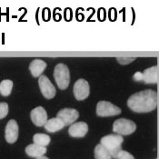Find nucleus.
I'll return each instance as SVG.
<instances>
[{
    "label": "nucleus",
    "instance_id": "39448f33",
    "mask_svg": "<svg viewBox=\"0 0 159 159\" xmlns=\"http://www.w3.org/2000/svg\"><path fill=\"white\" fill-rule=\"evenodd\" d=\"M121 109L107 101H99L97 106V114L98 116H113L119 115Z\"/></svg>",
    "mask_w": 159,
    "mask_h": 159
},
{
    "label": "nucleus",
    "instance_id": "f8f14e48",
    "mask_svg": "<svg viewBox=\"0 0 159 159\" xmlns=\"http://www.w3.org/2000/svg\"><path fill=\"white\" fill-rule=\"evenodd\" d=\"M47 67V63L42 59H35L30 63L29 70L34 77H40L42 73Z\"/></svg>",
    "mask_w": 159,
    "mask_h": 159
},
{
    "label": "nucleus",
    "instance_id": "412c9836",
    "mask_svg": "<svg viewBox=\"0 0 159 159\" xmlns=\"http://www.w3.org/2000/svg\"><path fill=\"white\" fill-rule=\"evenodd\" d=\"M135 58H126V57H120V58H117V61L119 63H121L122 65H126L130 62L134 61Z\"/></svg>",
    "mask_w": 159,
    "mask_h": 159
},
{
    "label": "nucleus",
    "instance_id": "aec40b11",
    "mask_svg": "<svg viewBox=\"0 0 159 159\" xmlns=\"http://www.w3.org/2000/svg\"><path fill=\"white\" fill-rule=\"evenodd\" d=\"M116 159H135V158H134V157H133L130 153H128L127 151L121 150V151L118 153V155H117V157H116Z\"/></svg>",
    "mask_w": 159,
    "mask_h": 159
},
{
    "label": "nucleus",
    "instance_id": "6ab92c4d",
    "mask_svg": "<svg viewBox=\"0 0 159 159\" xmlns=\"http://www.w3.org/2000/svg\"><path fill=\"white\" fill-rule=\"evenodd\" d=\"M8 114V105L7 103H0V119L5 118Z\"/></svg>",
    "mask_w": 159,
    "mask_h": 159
},
{
    "label": "nucleus",
    "instance_id": "f257e3e1",
    "mask_svg": "<svg viewBox=\"0 0 159 159\" xmlns=\"http://www.w3.org/2000/svg\"><path fill=\"white\" fill-rule=\"evenodd\" d=\"M127 106L131 110L136 113L153 111L157 106V94L151 89L135 93L128 98Z\"/></svg>",
    "mask_w": 159,
    "mask_h": 159
},
{
    "label": "nucleus",
    "instance_id": "5701e85b",
    "mask_svg": "<svg viewBox=\"0 0 159 159\" xmlns=\"http://www.w3.org/2000/svg\"><path fill=\"white\" fill-rule=\"evenodd\" d=\"M37 159H49L48 157H45V156H43V157H38Z\"/></svg>",
    "mask_w": 159,
    "mask_h": 159
},
{
    "label": "nucleus",
    "instance_id": "20e7f679",
    "mask_svg": "<svg viewBox=\"0 0 159 159\" xmlns=\"http://www.w3.org/2000/svg\"><path fill=\"white\" fill-rule=\"evenodd\" d=\"M135 129L136 125L135 123L125 118L117 119L113 124V131L120 135H131L135 132Z\"/></svg>",
    "mask_w": 159,
    "mask_h": 159
},
{
    "label": "nucleus",
    "instance_id": "7ed1b4c3",
    "mask_svg": "<svg viewBox=\"0 0 159 159\" xmlns=\"http://www.w3.org/2000/svg\"><path fill=\"white\" fill-rule=\"evenodd\" d=\"M54 77L60 89H66L70 83V73L68 67L64 64L57 65L54 69Z\"/></svg>",
    "mask_w": 159,
    "mask_h": 159
},
{
    "label": "nucleus",
    "instance_id": "dca6fc26",
    "mask_svg": "<svg viewBox=\"0 0 159 159\" xmlns=\"http://www.w3.org/2000/svg\"><path fill=\"white\" fill-rule=\"evenodd\" d=\"M95 158L96 159H112V156L106 147L101 144L98 145L95 148Z\"/></svg>",
    "mask_w": 159,
    "mask_h": 159
},
{
    "label": "nucleus",
    "instance_id": "423d86ee",
    "mask_svg": "<svg viewBox=\"0 0 159 159\" xmlns=\"http://www.w3.org/2000/svg\"><path fill=\"white\" fill-rule=\"evenodd\" d=\"M73 92L75 95V98L76 100H84L86 98H88L89 93H90V88L89 84L85 79H78L75 84H74Z\"/></svg>",
    "mask_w": 159,
    "mask_h": 159
},
{
    "label": "nucleus",
    "instance_id": "0eeeda50",
    "mask_svg": "<svg viewBox=\"0 0 159 159\" xmlns=\"http://www.w3.org/2000/svg\"><path fill=\"white\" fill-rule=\"evenodd\" d=\"M38 85L40 87L41 93L47 99H51L56 96V87L51 83L48 76L41 75L38 79Z\"/></svg>",
    "mask_w": 159,
    "mask_h": 159
},
{
    "label": "nucleus",
    "instance_id": "ddd939ff",
    "mask_svg": "<svg viewBox=\"0 0 159 159\" xmlns=\"http://www.w3.org/2000/svg\"><path fill=\"white\" fill-rule=\"evenodd\" d=\"M25 153L30 157L38 158L43 157L47 153V147L38 146L36 144H31L25 147Z\"/></svg>",
    "mask_w": 159,
    "mask_h": 159
},
{
    "label": "nucleus",
    "instance_id": "f03ea898",
    "mask_svg": "<svg viewBox=\"0 0 159 159\" xmlns=\"http://www.w3.org/2000/svg\"><path fill=\"white\" fill-rule=\"evenodd\" d=\"M124 138L120 135H107L101 138V145L107 149L112 157L116 158L118 153L121 151V146Z\"/></svg>",
    "mask_w": 159,
    "mask_h": 159
},
{
    "label": "nucleus",
    "instance_id": "f3484780",
    "mask_svg": "<svg viewBox=\"0 0 159 159\" xmlns=\"http://www.w3.org/2000/svg\"><path fill=\"white\" fill-rule=\"evenodd\" d=\"M13 88V82L9 79H5L0 83V94L3 97H8L11 94Z\"/></svg>",
    "mask_w": 159,
    "mask_h": 159
},
{
    "label": "nucleus",
    "instance_id": "6e6552de",
    "mask_svg": "<svg viewBox=\"0 0 159 159\" xmlns=\"http://www.w3.org/2000/svg\"><path fill=\"white\" fill-rule=\"evenodd\" d=\"M31 120L37 126H43L48 122V114L42 107H37L30 113Z\"/></svg>",
    "mask_w": 159,
    "mask_h": 159
},
{
    "label": "nucleus",
    "instance_id": "4468645a",
    "mask_svg": "<svg viewBox=\"0 0 159 159\" xmlns=\"http://www.w3.org/2000/svg\"><path fill=\"white\" fill-rule=\"evenodd\" d=\"M65 124L62 121L60 118L58 117H54L48 120V122L45 125V128L46 130L49 133H55L57 131H59L65 127Z\"/></svg>",
    "mask_w": 159,
    "mask_h": 159
},
{
    "label": "nucleus",
    "instance_id": "9d476101",
    "mask_svg": "<svg viewBox=\"0 0 159 159\" xmlns=\"http://www.w3.org/2000/svg\"><path fill=\"white\" fill-rule=\"evenodd\" d=\"M79 116L78 111L74 108H64L57 113V117L60 118L66 125L74 123Z\"/></svg>",
    "mask_w": 159,
    "mask_h": 159
},
{
    "label": "nucleus",
    "instance_id": "1a4fd4ad",
    "mask_svg": "<svg viewBox=\"0 0 159 159\" xmlns=\"http://www.w3.org/2000/svg\"><path fill=\"white\" fill-rule=\"evenodd\" d=\"M6 140L9 144H14L18 138V125L16 120H9L6 126Z\"/></svg>",
    "mask_w": 159,
    "mask_h": 159
},
{
    "label": "nucleus",
    "instance_id": "a211bd4d",
    "mask_svg": "<svg viewBox=\"0 0 159 159\" xmlns=\"http://www.w3.org/2000/svg\"><path fill=\"white\" fill-rule=\"evenodd\" d=\"M33 141H34V144H36V145L42 146V147H47L50 143L51 139H50L49 135H46V134L37 133L33 136Z\"/></svg>",
    "mask_w": 159,
    "mask_h": 159
},
{
    "label": "nucleus",
    "instance_id": "2eb2a0df",
    "mask_svg": "<svg viewBox=\"0 0 159 159\" xmlns=\"http://www.w3.org/2000/svg\"><path fill=\"white\" fill-rule=\"evenodd\" d=\"M143 81L146 84L157 83V66H152L143 72Z\"/></svg>",
    "mask_w": 159,
    "mask_h": 159
},
{
    "label": "nucleus",
    "instance_id": "4be33fe9",
    "mask_svg": "<svg viewBox=\"0 0 159 159\" xmlns=\"http://www.w3.org/2000/svg\"><path fill=\"white\" fill-rule=\"evenodd\" d=\"M135 81H143V73L142 72H136L133 76Z\"/></svg>",
    "mask_w": 159,
    "mask_h": 159
},
{
    "label": "nucleus",
    "instance_id": "9b49d317",
    "mask_svg": "<svg viewBox=\"0 0 159 159\" xmlns=\"http://www.w3.org/2000/svg\"><path fill=\"white\" fill-rule=\"evenodd\" d=\"M88 132V125L86 122L74 123L68 129L69 135L73 137H84Z\"/></svg>",
    "mask_w": 159,
    "mask_h": 159
}]
</instances>
